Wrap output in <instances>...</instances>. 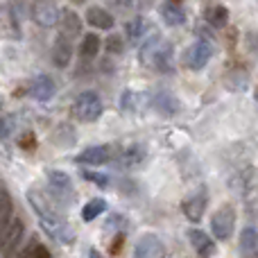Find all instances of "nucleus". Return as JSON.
I'll return each instance as SVG.
<instances>
[{"mask_svg": "<svg viewBox=\"0 0 258 258\" xmlns=\"http://www.w3.org/2000/svg\"><path fill=\"white\" fill-rule=\"evenodd\" d=\"M54 93H57V86H54L52 77H48V75L34 77V82L30 84V95L34 100H39V102H48V100H52Z\"/></svg>", "mask_w": 258, "mask_h": 258, "instance_id": "15", "label": "nucleus"}, {"mask_svg": "<svg viewBox=\"0 0 258 258\" xmlns=\"http://www.w3.org/2000/svg\"><path fill=\"white\" fill-rule=\"evenodd\" d=\"M30 18L36 27L52 30L59 23V9L52 0H32L30 5Z\"/></svg>", "mask_w": 258, "mask_h": 258, "instance_id": "4", "label": "nucleus"}, {"mask_svg": "<svg viewBox=\"0 0 258 258\" xmlns=\"http://www.w3.org/2000/svg\"><path fill=\"white\" fill-rule=\"evenodd\" d=\"M113 3H118V5H122V7H127V5H132V0H113Z\"/></svg>", "mask_w": 258, "mask_h": 258, "instance_id": "30", "label": "nucleus"}, {"mask_svg": "<svg viewBox=\"0 0 258 258\" xmlns=\"http://www.w3.org/2000/svg\"><path fill=\"white\" fill-rule=\"evenodd\" d=\"M104 50H107L109 54L125 52V39H122V34H109V39L104 41Z\"/></svg>", "mask_w": 258, "mask_h": 258, "instance_id": "26", "label": "nucleus"}, {"mask_svg": "<svg viewBox=\"0 0 258 258\" xmlns=\"http://www.w3.org/2000/svg\"><path fill=\"white\" fill-rule=\"evenodd\" d=\"M211 57H213V43L209 39H197L183 52V66L188 71H204L209 66Z\"/></svg>", "mask_w": 258, "mask_h": 258, "instance_id": "3", "label": "nucleus"}, {"mask_svg": "<svg viewBox=\"0 0 258 258\" xmlns=\"http://www.w3.org/2000/svg\"><path fill=\"white\" fill-rule=\"evenodd\" d=\"M41 227H43V231L48 233L52 240L61 242V245H71V242L75 240V231H73V227L63 222L61 218H57V220H41Z\"/></svg>", "mask_w": 258, "mask_h": 258, "instance_id": "8", "label": "nucleus"}, {"mask_svg": "<svg viewBox=\"0 0 258 258\" xmlns=\"http://www.w3.org/2000/svg\"><path fill=\"white\" fill-rule=\"evenodd\" d=\"M104 111L102 98H100L95 91H84L75 98L73 102V116L80 122H95Z\"/></svg>", "mask_w": 258, "mask_h": 258, "instance_id": "1", "label": "nucleus"}, {"mask_svg": "<svg viewBox=\"0 0 258 258\" xmlns=\"http://www.w3.org/2000/svg\"><path fill=\"white\" fill-rule=\"evenodd\" d=\"M116 150L113 145H93V147H86L84 152L77 154V163H86V165H104L113 159Z\"/></svg>", "mask_w": 258, "mask_h": 258, "instance_id": "9", "label": "nucleus"}, {"mask_svg": "<svg viewBox=\"0 0 258 258\" xmlns=\"http://www.w3.org/2000/svg\"><path fill=\"white\" fill-rule=\"evenodd\" d=\"M147 32H150V23H147V18H143V16H134L125 25V36L132 41V43L143 41Z\"/></svg>", "mask_w": 258, "mask_h": 258, "instance_id": "18", "label": "nucleus"}, {"mask_svg": "<svg viewBox=\"0 0 258 258\" xmlns=\"http://www.w3.org/2000/svg\"><path fill=\"white\" fill-rule=\"evenodd\" d=\"M34 247H36V242H32V245L25 247V251H23V254H18L16 258H30V254H32V249H34Z\"/></svg>", "mask_w": 258, "mask_h": 258, "instance_id": "29", "label": "nucleus"}, {"mask_svg": "<svg viewBox=\"0 0 258 258\" xmlns=\"http://www.w3.org/2000/svg\"><path fill=\"white\" fill-rule=\"evenodd\" d=\"M254 98H256V102H258V86H256V91H254Z\"/></svg>", "mask_w": 258, "mask_h": 258, "instance_id": "33", "label": "nucleus"}, {"mask_svg": "<svg viewBox=\"0 0 258 258\" xmlns=\"http://www.w3.org/2000/svg\"><path fill=\"white\" fill-rule=\"evenodd\" d=\"M254 258H258V256H254Z\"/></svg>", "mask_w": 258, "mask_h": 258, "instance_id": "34", "label": "nucleus"}, {"mask_svg": "<svg viewBox=\"0 0 258 258\" xmlns=\"http://www.w3.org/2000/svg\"><path fill=\"white\" fill-rule=\"evenodd\" d=\"M48 181H50V190L57 197H66L71 200L73 197V183L68 179L66 172H59V170H50L48 172Z\"/></svg>", "mask_w": 258, "mask_h": 258, "instance_id": "17", "label": "nucleus"}, {"mask_svg": "<svg viewBox=\"0 0 258 258\" xmlns=\"http://www.w3.org/2000/svg\"><path fill=\"white\" fill-rule=\"evenodd\" d=\"M134 256L136 258H165V245L154 233H145V236L138 238Z\"/></svg>", "mask_w": 258, "mask_h": 258, "instance_id": "7", "label": "nucleus"}, {"mask_svg": "<svg viewBox=\"0 0 258 258\" xmlns=\"http://www.w3.org/2000/svg\"><path fill=\"white\" fill-rule=\"evenodd\" d=\"M233 227H236V211H233L231 204L220 206L218 211L211 218V231L218 240H229L233 233Z\"/></svg>", "mask_w": 258, "mask_h": 258, "instance_id": "5", "label": "nucleus"}, {"mask_svg": "<svg viewBox=\"0 0 258 258\" xmlns=\"http://www.w3.org/2000/svg\"><path fill=\"white\" fill-rule=\"evenodd\" d=\"M89 258H102V256H100V254H98V251H95V249H93V251H91V254H89Z\"/></svg>", "mask_w": 258, "mask_h": 258, "instance_id": "31", "label": "nucleus"}, {"mask_svg": "<svg viewBox=\"0 0 258 258\" xmlns=\"http://www.w3.org/2000/svg\"><path fill=\"white\" fill-rule=\"evenodd\" d=\"M30 258H50V251L45 249V247H41V245H36L34 249H32V254Z\"/></svg>", "mask_w": 258, "mask_h": 258, "instance_id": "28", "label": "nucleus"}, {"mask_svg": "<svg viewBox=\"0 0 258 258\" xmlns=\"http://www.w3.org/2000/svg\"><path fill=\"white\" fill-rule=\"evenodd\" d=\"M73 5H84V0H71Z\"/></svg>", "mask_w": 258, "mask_h": 258, "instance_id": "32", "label": "nucleus"}, {"mask_svg": "<svg viewBox=\"0 0 258 258\" xmlns=\"http://www.w3.org/2000/svg\"><path fill=\"white\" fill-rule=\"evenodd\" d=\"M161 18H163L165 25L170 27H181L186 25L188 16H186V9L181 7V3H172V0H165L163 5H161Z\"/></svg>", "mask_w": 258, "mask_h": 258, "instance_id": "14", "label": "nucleus"}, {"mask_svg": "<svg viewBox=\"0 0 258 258\" xmlns=\"http://www.w3.org/2000/svg\"><path fill=\"white\" fill-rule=\"evenodd\" d=\"M145 159V147L143 145H132L120 154V165L122 168H136Z\"/></svg>", "mask_w": 258, "mask_h": 258, "instance_id": "21", "label": "nucleus"}, {"mask_svg": "<svg viewBox=\"0 0 258 258\" xmlns=\"http://www.w3.org/2000/svg\"><path fill=\"white\" fill-rule=\"evenodd\" d=\"M84 179H89V181L98 183L100 188H107V186H109L107 174H100V172H84Z\"/></svg>", "mask_w": 258, "mask_h": 258, "instance_id": "27", "label": "nucleus"}, {"mask_svg": "<svg viewBox=\"0 0 258 258\" xmlns=\"http://www.w3.org/2000/svg\"><path fill=\"white\" fill-rule=\"evenodd\" d=\"M14 206H12V197H9V190L0 183V227H5V224L9 222V220L14 218L12 215Z\"/></svg>", "mask_w": 258, "mask_h": 258, "instance_id": "23", "label": "nucleus"}, {"mask_svg": "<svg viewBox=\"0 0 258 258\" xmlns=\"http://www.w3.org/2000/svg\"><path fill=\"white\" fill-rule=\"evenodd\" d=\"M188 240H190L192 249L197 251V256L200 258H213L215 242H213V238H211L209 233L200 231V229H190V231H188Z\"/></svg>", "mask_w": 258, "mask_h": 258, "instance_id": "13", "label": "nucleus"}, {"mask_svg": "<svg viewBox=\"0 0 258 258\" xmlns=\"http://www.w3.org/2000/svg\"><path fill=\"white\" fill-rule=\"evenodd\" d=\"M204 18L211 27H224L229 25V9L224 5H209L204 12Z\"/></svg>", "mask_w": 258, "mask_h": 258, "instance_id": "19", "label": "nucleus"}, {"mask_svg": "<svg viewBox=\"0 0 258 258\" xmlns=\"http://www.w3.org/2000/svg\"><path fill=\"white\" fill-rule=\"evenodd\" d=\"M247 80H249L247 71H242V68H233L231 73H227V89L242 91L247 86Z\"/></svg>", "mask_w": 258, "mask_h": 258, "instance_id": "25", "label": "nucleus"}, {"mask_svg": "<svg viewBox=\"0 0 258 258\" xmlns=\"http://www.w3.org/2000/svg\"><path fill=\"white\" fill-rule=\"evenodd\" d=\"M59 30H61L63 36H68V39H77V36L82 34V30H84V21H82V16L75 12V9H61L59 12Z\"/></svg>", "mask_w": 258, "mask_h": 258, "instance_id": "10", "label": "nucleus"}, {"mask_svg": "<svg viewBox=\"0 0 258 258\" xmlns=\"http://www.w3.org/2000/svg\"><path fill=\"white\" fill-rule=\"evenodd\" d=\"M73 52H75V48H73V41L68 39V36L59 34L57 41H54L52 45V52H50V57H52V63L57 68H68L73 61Z\"/></svg>", "mask_w": 258, "mask_h": 258, "instance_id": "12", "label": "nucleus"}, {"mask_svg": "<svg viewBox=\"0 0 258 258\" xmlns=\"http://www.w3.org/2000/svg\"><path fill=\"white\" fill-rule=\"evenodd\" d=\"M206 204H209L206 188H197L195 192H190V195L183 200L181 209H183V213H186L188 220H192V222H200L202 215H204V211H206Z\"/></svg>", "mask_w": 258, "mask_h": 258, "instance_id": "6", "label": "nucleus"}, {"mask_svg": "<svg viewBox=\"0 0 258 258\" xmlns=\"http://www.w3.org/2000/svg\"><path fill=\"white\" fill-rule=\"evenodd\" d=\"M104 211H107V202H104L102 197H95V200H91L89 204L82 209V220H84V222H91V220H95L98 215H102Z\"/></svg>", "mask_w": 258, "mask_h": 258, "instance_id": "22", "label": "nucleus"}, {"mask_svg": "<svg viewBox=\"0 0 258 258\" xmlns=\"http://www.w3.org/2000/svg\"><path fill=\"white\" fill-rule=\"evenodd\" d=\"M154 109L159 113H163V116H174V113L179 111V102H177V98H172L170 93L161 91V93L154 95Z\"/></svg>", "mask_w": 258, "mask_h": 258, "instance_id": "20", "label": "nucleus"}, {"mask_svg": "<svg viewBox=\"0 0 258 258\" xmlns=\"http://www.w3.org/2000/svg\"><path fill=\"white\" fill-rule=\"evenodd\" d=\"M102 45H104V41L100 39L98 32H89V34H82L77 52H80L82 59H95L100 54V50H102Z\"/></svg>", "mask_w": 258, "mask_h": 258, "instance_id": "16", "label": "nucleus"}, {"mask_svg": "<svg viewBox=\"0 0 258 258\" xmlns=\"http://www.w3.org/2000/svg\"><path fill=\"white\" fill-rule=\"evenodd\" d=\"M25 224L21 218H12L5 227H0V258H12L23 240Z\"/></svg>", "mask_w": 258, "mask_h": 258, "instance_id": "2", "label": "nucleus"}, {"mask_svg": "<svg viewBox=\"0 0 258 258\" xmlns=\"http://www.w3.org/2000/svg\"><path fill=\"white\" fill-rule=\"evenodd\" d=\"M86 25H91L93 30L98 32H109L113 30V25H116V18H113L111 12H107L104 7H98V5H93V7L86 9Z\"/></svg>", "mask_w": 258, "mask_h": 258, "instance_id": "11", "label": "nucleus"}, {"mask_svg": "<svg viewBox=\"0 0 258 258\" xmlns=\"http://www.w3.org/2000/svg\"><path fill=\"white\" fill-rule=\"evenodd\" d=\"M240 247H242V251H245V254H249V258H254V254L258 251V233H256V229L247 227L245 231H242Z\"/></svg>", "mask_w": 258, "mask_h": 258, "instance_id": "24", "label": "nucleus"}]
</instances>
